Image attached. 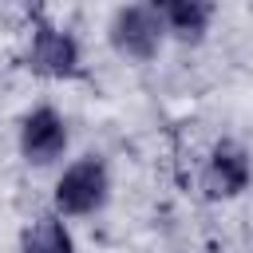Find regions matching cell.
Masks as SVG:
<instances>
[{
    "mask_svg": "<svg viewBox=\"0 0 253 253\" xmlns=\"http://www.w3.org/2000/svg\"><path fill=\"white\" fill-rule=\"evenodd\" d=\"M20 253H75V237L63 213H40L20 233Z\"/></svg>",
    "mask_w": 253,
    "mask_h": 253,
    "instance_id": "7",
    "label": "cell"
},
{
    "mask_svg": "<svg viewBox=\"0 0 253 253\" xmlns=\"http://www.w3.org/2000/svg\"><path fill=\"white\" fill-rule=\"evenodd\" d=\"M67 150V123L55 107H36L20 123V154L28 166H51Z\"/></svg>",
    "mask_w": 253,
    "mask_h": 253,
    "instance_id": "5",
    "label": "cell"
},
{
    "mask_svg": "<svg viewBox=\"0 0 253 253\" xmlns=\"http://www.w3.org/2000/svg\"><path fill=\"white\" fill-rule=\"evenodd\" d=\"M253 182V158L241 142L233 138H221L210 158H206V170H202V198L210 202H229V198H241Z\"/></svg>",
    "mask_w": 253,
    "mask_h": 253,
    "instance_id": "4",
    "label": "cell"
},
{
    "mask_svg": "<svg viewBox=\"0 0 253 253\" xmlns=\"http://www.w3.org/2000/svg\"><path fill=\"white\" fill-rule=\"evenodd\" d=\"M107 40L111 47L130 59V63H150L158 51H162V40H166V24L158 20V12L146 4V0H134V4H123L111 24H107Z\"/></svg>",
    "mask_w": 253,
    "mask_h": 253,
    "instance_id": "1",
    "label": "cell"
},
{
    "mask_svg": "<svg viewBox=\"0 0 253 253\" xmlns=\"http://www.w3.org/2000/svg\"><path fill=\"white\" fill-rule=\"evenodd\" d=\"M107 194H111L107 162L99 154H83L55 182V213H63V217H87V213H95V210L107 206Z\"/></svg>",
    "mask_w": 253,
    "mask_h": 253,
    "instance_id": "2",
    "label": "cell"
},
{
    "mask_svg": "<svg viewBox=\"0 0 253 253\" xmlns=\"http://www.w3.org/2000/svg\"><path fill=\"white\" fill-rule=\"evenodd\" d=\"M158 20L166 24L170 36H178L182 43H198L210 24H213V12H217V0H146Z\"/></svg>",
    "mask_w": 253,
    "mask_h": 253,
    "instance_id": "6",
    "label": "cell"
},
{
    "mask_svg": "<svg viewBox=\"0 0 253 253\" xmlns=\"http://www.w3.org/2000/svg\"><path fill=\"white\" fill-rule=\"evenodd\" d=\"M24 67L40 79H75L83 71V51H79V40L55 24H36L32 28V40H28V51H24Z\"/></svg>",
    "mask_w": 253,
    "mask_h": 253,
    "instance_id": "3",
    "label": "cell"
}]
</instances>
